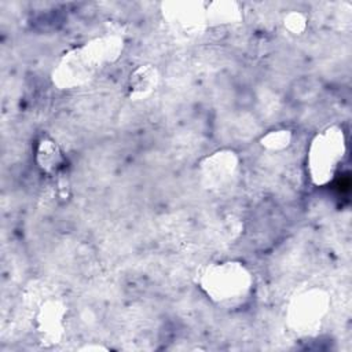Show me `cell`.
Listing matches in <instances>:
<instances>
[{
  "label": "cell",
  "instance_id": "1",
  "mask_svg": "<svg viewBox=\"0 0 352 352\" xmlns=\"http://www.w3.org/2000/svg\"><path fill=\"white\" fill-rule=\"evenodd\" d=\"M124 41L118 36H102L67 51L52 72L54 84L62 89L85 84L121 54Z\"/></svg>",
  "mask_w": 352,
  "mask_h": 352
},
{
  "label": "cell",
  "instance_id": "2",
  "mask_svg": "<svg viewBox=\"0 0 352 352\" xmlns=\"http://www.w3.org/2000/svg\"><path fill=\"white\" fill-rule=\"evenodd\" d=\"M201 287L214 302L232 304L248 296L252 289V275L241 263H219L202 274Z\"/></svg>",
  "mask_w": 352,
  "mask_h": 352
},
{
  "label": "cell",
  "instance_id": "3",
  "mask_svg": "<svg viewBox=\"0 0 352 352\" xmlns=\"http://www.w3.org/2000/svg\"><path fill=\"white\" fill-rule=\"evenodd\" d=\"M344 155V135L340 128L331 126L314 138L308 150V170L311 180L318 184H326Z\"/></svg>",
  "mask_w": 352,
  "mask_h": 352
},
{
  "label": "cell",
  "instance_id": "4",
  "mask_svg": "<svg viewBox=\"0 0 352 352\" xmlns=\"http://www.w3.org/2000/svg\"><path fill=\"white\" fill-rule=\"evenodd\" d=\"M329 309V297L320 289H309L297 294L287 309L289 326L300 334H309Z\"/></svg>",
  "mask_w": 352,
  "mask_h": 352
},
{
  "label": "cell",
  "instance_id": "5",
  "mask_svg": "<svg viewBox=\"0 0 352 352\" xmlns=\"http://www.w3.org/2000/svg\"><path fill=\"white\" fill-rule=\"evenodd\" d=\"M164 18L173 30L183 34L201 32L206 25L205 4L197 1H170L162 6Z\"/></svg>",
  "mask_w": 352,
  "mask_h": 352
},
{
  "label": "cell",
  "instance_id": "6",
  "mask_svg": "<svg viewBox=\"0 0 352 352\" xmlns=\"http://www.w3.org/2000/svg\"><path fill=\"white\" fill-rule=\"evenodd\" d=\"M238 166V158L232 151H217L206 157L202 164V176L208 186L220 187L232 177Z\"/></svg>",
  "mask_w": 352,
  "mask_h": 352
},
{
  "label": "cell",
  "instance_id": "7",
  "mask_svg": "<svg viewBox=\"0 0 352 352\" xmlns=\"http://www.w3.org/2000/svg\"><path fill=\"white\" fill-rule=\"evenodd\" d=\"M63 315H65V308L58 301H48L40 308L37 323H38V330L43 334L44 340L56 342V340L62 333Z\"/></svg>",
  "mask_w": 352,
  "mask_h": 352
},
{
  "label": "cell",
  "instance_id": "8",
  "mask_svg": "<svg viewBox=\"0 0 352 352\" xmlns=\"http://www.w3.org/2000/svg\"><path fill=\"white\" fill-rule=\"evenodd\" d=\"M158 84V72L151 65H142L129 76L128 91L133 99H143L148 96Z\"/></svg>",
  "mask_w": 352,
  "mask_h": 352
},
{
  "label": "cell",
  "instance_id": "9",
  "mask_svg": "<svg viewBox=\"0 0 352 352\" xmlns=\"http://www.w3.org/2000/svg\"><path fill=\"white\" fill-rule=\"evenodd\" d=\"M36 161L41 170L47 173L55 172L62 164V153L59 146L50 138H43L36 148Z\"/></svg>",
  "mask_w": 352,
  "mask_h": 352
},
{
  "label": "cell",
  "instance_id": "10",
  "mask_svg": "<svg viewBox=\"0 0 352 352\" xmlns=\"http://www.w3.org/2000/svg\"><path fill=\"white\" fill-rule=\"evenodd\" d=\"M208 25L232 23L241 19V10L234 1H216L205 6Z\"/></svg>",
  "mask_w": 352,
  "mask_h": 352
},
{
  "label": "cell",
  "instance_id": "11",
  "mask_svg": "<svg viewBox=\"0 0 352 352\" xmlns=\"http://www.w3.org/2000/svg\"><path fill=\"white\" fill-rule=\"evenodd\" d=\"M292 142V133L286 129L271 131L261 138V144L268 150H282L286 148Z\"/></svg>",
  "mask_w": 352,
  "mask_h": 352
},
{
  "label": "cell",
  "instance_id": "12",
  "mask_svg": "<svg viewBox=\"0 0 352 352\" xmlns=\"http://www.w3.org/2000/svg\"><path fill=\"white\" fill-rule=\"evenodd\" d=\"M305 16L300 12H290L285 18V26L289 32L298 34L305 29Z\"/></svg>",
  "mask_w": 352,
  "mask_h": 352
}]
</instances>
